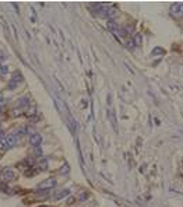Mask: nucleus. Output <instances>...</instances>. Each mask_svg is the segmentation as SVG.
I'll use <instances>...</instances> for the list:
<instances>
[{"instance_id":"nucleus-1","label":"nucleus","mask_w":183,"mask_h":207,"mask_svg":"<svg viewBox=\"0 0 183 207\" xmlns=\"http://www.w3.org/2000/svg\"><path fill=\"white\" fill-rule=\"evenodd\" d=\"M96 13H98L99 16H102V17H105V18H109V21H112V18H115L116 14H118L116 8L109 7V6H102V4H98Z\"/></svg>"},{"instance_id":"nucleus-2","label":"nucleus","mask_w":183,"mask_h":207,"mask_svg":"<svg viewBox=\"0 0 183 207\" xmlns=\"http://www.w3.org/2000/svg\"><path fill=\"white\" fill-rule=\"evenodd\" d=\"M14 146H15V136L14 134H6L0 138V150H10Z\"/></svg>"},{"instance_id":"nucleus-3","label":"nucleus","mask_w":183,"mask_h":207,"mask_svg":"<svg viewBox=\"0 0 183 207\" xmlns=\"http://www.w3.org/2000/svg\"><path fill=\"white\" fill-rule=\"evenodd\" d=\"M57 185V181L55 178H49L46 181H42V182L38 185V189H42V190H49V189H53L56 188Z\"/></svg>"},{"instance_id":"nucleus-4","label":"nucleus","mask_w":183,"mask_h":207,"mask_svg":"<svg viewBox=\"0 0 183 207\" xmlns=\"http://www.w3.org/2000/svg\"><path fill=\"white\" fill-rule=\"evenodd\" d=\"M21 81H23V76L20 74L18 71H15L13 74V77H11V80L8 81V90H14L17 85L21 84Z\"/></svg>"},{"instance_id":"nucleus-5","label":"nucleus","mask_w":183,"mask_h":207,"mask_svg":"<svg viewBox=\"0 0 183 207\" xmlns=\"http://www.w3.org/2000/svg\"><path fill=\"white\" fill-rule=\"evenodd\" d=\"M170 13L175 17H183V3H173L170 6Z\"/></svg>"},{"instance_id":"nucleus-6","label":"nucleus","mask_w":183,"mask_h":207,"mask_svg":"<svg viewBox=\"0 0 183 207\" xmlns=\"http://www.w3.org/2000/svg\"><path fill=\"white\" fill-rule=\"evenodd\" d=\"M14 178H15V174H14L13 170H3L1 176H0V179H1L3 182H10V181H14Z\"/></svg>"},{"instance_id":"nucleus-7","label":"nucleus","mask_w":183,"mask_h":207,"mask_svg":"<svg viewBox=\"0 0 183 207\" xmlns=\"http://www.w3.org/2000/svg\"><path fill=\"white\" fill-rule=\"evenodd\" d=\"M30 143H31L32 146H35V147H38V146L42 143V136L38 134V133L31 134V136H30Z\"/></svg>"},{"instance_id":"nucleus-8","label":"nucleus","mask_w":183,"mask_h":207,"mask_svg":"<svg viewBox=\"0 0 183 207\" xmlns=\"http://www.w3.org/2000/svg\"><path fill=\"white\" fill-rule=\"evenodd\" d=\"M133 42H134L136 46H141V44H143V35L141 34H136L134 38H133Z\"/></svg>"},{"instance_id":"nucleus-9","label":"nucleus","mask_w":183,"mask_h":207,"mask_svg":"<svg viewBox=\"0 0 183 207\" xmlns=\"http://www.w3.org/2000/svg\"><path fill=\"white\" fill-rule=\"evenodd\" d=\"M69 195V190L67 189H64V190H60L59 193L56 195V199H62V197H66V196Z\"/></svg>"},{"instance_id":"nucleus-10","label":"nucleus","mask_w":183,"mask_h":207,"mask_svg":"<svg viewBox=\"0 0 183 207\" xmlns=\"http://www.w3.org/2000/svg\"><path fill=\"white\" fill-rule=\"evenodd\" d=\"M39 168H42V170H46V168H48V162H46L45 158H42V160L39 161Z\"/></svg>"},{"instance_id":"nucleus-11","label":"nucleus","mask_w":183,"mask_h":207,"mask_svg":"<svg viewBox=\"0 0 183 207\" xmlns=\"http://www.w3.org/2000/svg\"><path fill=\"white\" fill-rule=\"evenodd\" d=\"M60 174H69V165H67V164L62 167V170H60Z\"/></svg>"},{"instance_id":"nucleus-12","label":"nucleus","mask_w":183,"mask_h":207,"mask_svg":"<svg viewBox=\"0 0 183 207\" xmlns=\"http://www.w3.org/2000/svg\"><path fill=\"white\" fill-rule=\"evenodd\" d=\"M21 112H23V109H21V108H20V109H18V108H15V109H13V116H18Z\"/></svg>"},{"instance_id":"nucleus-13","label":"nucleus","mask_w":183,"mask_h":207,"mask_svg":"<svg viewBox=\"0 0 183 207\" xmlns=\"http://www.w3.org/2000/svg\"><path fill=\"white\" fill-rule=\"evenodd\" d=\"M127 48H129V49H130V48H134V42H133V41H129V42H127Z\"/></svg>"},{"instance_id":"nucleus-14","label":"nucleus","mask_w":183,"mask_h":207,"mask_svg":"<svg viewBox=\"0 0 183 207\" xmlns=\"http://www.w3.org/2000/svg\"><path fill=\"white\" fill-rule=\"evenodd\" d=\"M35 153H37V154H38V155H41V154H42V151H41V147H37V148H35Z\"/></svg>"},{"instance_id":"nucleus-15","label":"nucleus","mask_w":183,"mask_h":207,"mask_svg":"<svg viewBox=\"0 0 183 207\" xmlns=\"http://www.w3.org/2000/svg\"><path fill=\"white\" fill-rule=\"evenodd\" d=\"M164 50L161 49V48H158V49H155V50H152V53H162Z\"/></svg>"},{"instance_id":"nucleus-16","label":"nucleus","mask_w":183,"mask_h":207,"mask_svg":"<svg viewBox=\"0 0 183 207\" xmlns=\"http://www.w3.org/2000/svg\"><path fill=\"white\" fill-rule=\"evenodd\" d=\"M41 207H48V206H41Z\"/></svg>"}]
</instances>
